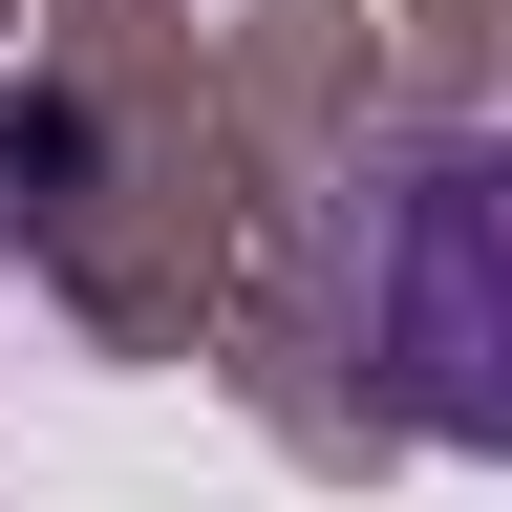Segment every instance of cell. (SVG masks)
Listing matches in <instances>:
<instances>
[{"label": "cell", "mask_w": 512, "mask_h": 512, "mask_svg": "<svg viewBox=\"0 0 512 512\" xmlns=\"http://www.w3.org/2000/svg\"><path fill=\"white\" fill-rule=\"evenodd\" d=\"M342 320H363L384 406L427 448L512 470V107L363 150V192H342Z\"/></svg>", "instance_id": "obj_1"}]
</instances>
